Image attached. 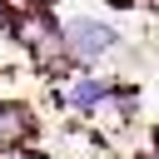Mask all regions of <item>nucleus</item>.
<instances>
[{
  "mask_svg": "<svg viewBox=\"0 0 159 159\" xmlns=\"http://www.w3.org/2000/svg\"><path fill=\"white\" fill-rule=\"evenodd\" d=\"M114 45H119V30H114L109 20H99V15H75V20L60 25V50H65V60H75V65H94V60H104Z\"/></svg>",
  "mask_w": 159,
  "mask_h": 159,
  "instance_id": "nucleus-1",
  "label": "nucleus"
},
{
  "mask_svg": "<svg viewBox=\"0 0 159 159\" xmlns=\"http://www.w3.org/2000/svg\"><path fill=\"white\" fill-rule=\"evenodd\" d=\"M35 134V124H30V109L25 104H10V99H0V154L5 149H15V144H25Z\"/></svg>",
  "mask_w": 159,
  "mask_h": 159,
  "instance_id": "nucleus-3",
  "label": "nucleus"
},
{
  "mask_svg": "<svg viewBox=\"0 0 159 159\" xmlns=\"http://www.w3.org/2000/svg\"><path fill=\"white\" fill-rule=\"evenodd\" d=\"M109 89H114V80H94V75H75L65 89H60V99L70 104V109H80V114H94V109H104L109 104Z\"/></svg>",
  "mask_w": 159,
  "mask_h": 159,
  "instance_id": "nucleus-2",
  "label": "nucleus"
}]
</instances>
